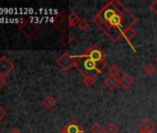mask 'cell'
Returning a JSON list of instances; mask_svg holds the SVG:
<instances>
[{
    "label": "cell",
    "mask_w": 157,
    "mask_h": 133,
    "mask_svg": "<svg viewBox=\"0 0 157 133\" xmlns=\"http://www.w3.org/2000/svg\"><path fill=\"white\" fill-rule=\"evenodd\" d=\"M92 21L112 42L117 43L122 38V33L126 29L134 26L137 18L119 0H110Z\"/></svg>",
    "instance_id": "cell-1"
},
{
    "label": "cell",
    "mask_w": 157,
    "mask_h": 133,
    "mask_svg": "<svg viewBox=\"0 0 157 133\" xmlns=\"http://www.w3.org/2000/svg\"><path fill=\"white\" fill-rule=\"evenodd\" d=\"M74 66L82 74L83 78L96 79V77L105 69L106 62L102 61L97 63L90 58L76 55V63Z\"/></svg>",
    "instance_id": "cell-2"
},
{
    "label": "cell",
    "mask_w": 157,
    "mask_h": 133,
    "mask_svg": "<svg viewBox=\"0 0 157 133\" xmlns=\"http://www.w3.org/2000/svg\"><path fill=\"white\" fill-rule=\"evenodd\" d=\"M82 57H87L90 58L97 63L102 62V61H105V57L106 55L105 53L103 51V49L96 44H94L93 45H91L89 48H87L84 53H82V55H80Z\"/></svg>",
    "instance_id": "cell-3"
},
{
    "label": "cell",
    "mask_w": 157,
    "mask_h": 133,
    "mask_svg": "<svg viewBox=\"0 0 157 133\" xmlns=\"http://www.w3.org/2000/svg\"><path fill=\"white\" fill-rule=\"evenodd\" d=\"M18 27L20 29V31L26 36V38L31 39L38 31L39 29V25L33 21H32L30 19H23L21 21V22H20L18 24Z\"/></svg>",
    "instance_id": "cell-4"
},
{
    "label": "cell",
    "mask_w": 157,
    "mask_h": 133,
    "mask_svg": "<svg viewBox=\"0 0 157 133\" xmlns=\"http://www.w3.org/2000/svg\"><path fill=\"white\" fill-rule=\"evenodd\" d=\"M75 63H76V55H70L67 52H64L56 59L57 66L65 71L73 68L75 66Z\"/></svg>",
    "instance_id": "cell-5"
},
{
    "label": "cell",
    "mask_w": 157,
    "mask_h": 133,
    "mask_svg": "<svg viewBox=\"0 0 157 133\" xmlns=\"http://www.w3.org/2000/svg\"><path fill=\"white\" fill-rule=\"evenodd\" d=\"M15 69L14 64L6 55L0 56V76L6 78L8 77Z\"/></svg>",
    "instance_id": "cell-6"
},
{
    "label": "cell",
    "mask_w": 157,
    "mask_h": 133,
    "mask_svg": "<svg viewBox=\"0 0 157 133\" xmlns=\"http://www.w3.org/2000/svg\"><path fill=\"white\" fill-rule=\"evenodd\" d=\"M67 14L65 12H59L57 15L55 16L54 18V26L61 32V33H65L67 32V29L68 26V21H67Z\"/></svg>",
    "instance_id": "cell-7"
},
{
    "label": "cell",
    "mask_w": 157,
    "mask_h": 133,
    "mask_svg": "<svg viewBox=\"0 0 157 133\" xmlns=\"http://www.w3.org/2000/svg\"><path fill=\"white\" fill-rule=\"evenodd\" d=\"M60 133H84V128L77 121L72 119L62 127Z\"/></svg>",
    "instance_id": "cell-8"
},
{
    "label": "cell",
    "mask_w": 157,
    "mask_h": 133,
    "mask_svg": "<svg viewBox=\"0 0 157 133\" xmlns=\"http://www.w3.org/2000/svg\"><path fill=\"white\" fill-rule=\"evenodd\" d=\"M155 128V124L149 118H144L143 121L139 125L140 133H152Z\"/></svg>",
    "instance_id": "cell-9"
},
{
    "label": "cell",
    "mask_w": 157,
    "mask_h": 133,
    "mask_svg": "<svg viewBox=\"0 0 157 133\" xmlns=\"http://www.w3.org/2000/svg\"><path fill=\"white\" fill-rule=\"evenodd\" d=\"M136 33H137V32H136L135 29L133 28V26L128 27V28L126 29V30L123 32V33H122V37L128 42V44H129V46L132 48V50H133L134 52H136V49L132 46V44H131V40L135 37Z\"/></svg>",
    "instance_id": "cell-10"
},
{
    "label": "cell",
    "mask_w": 157,
    "mask_h": 133,
    "mask_svg": "<svg viewBox=\"0 0 157 133\" xmlns=\"http://www.w3.org/2000/svg\"><path fill=\"white\" fill-rule=\"evenodd\" d=\"M104 84L110 91H113L119 85V79H117V77H113L109 75L104 80Z\"/></svg>",
    "instance_id": "cell-11"
},
{
    "label": "cell",
    "mask_w": 157,
    "mask_h": 133,
    "mask_svg": "<svg viewBox=\"0 0 157 133\" xmlns=\"http://www.w3.org/2000/svg\"><path fill=\"white\" fill-rule=\"evenodd\" d=\"M133 83V79L132 77L128 74V73H125L123 74L120 79H119V84L124 88V89H128Z\"/></svg>",
    "instance_id": "cell-12"
},
{
    "label": "cell",
    "mask_w": 157,
    "mask_h": 133,
    "mask_svg": "<svg viewBox=\"0 0 157 133\" xmlns=\"http://www.w3.org/2000/svg\"><path fill=\"white\" fill-rule=\"evenodd\" d=\"M81 18L76 12H71L70 14H68L67 17V21H68V26L69 27H76L78 25L81 21Z\"/></svg>",
    "instance_id": "cell-13"
},
{
    "label": "cell",
    "mask_w": 157,
    "mask_h": 133,
    "mask_svg": "<svg viewBox=\"0 0 157 133\" xmlns=\"http://www.w3.org/2000/svg\"><path fill=\"white\" fill-rule=\"evenodd\" d=\"M56 99H55L53 96H51V95H47V96L43 100V104H44V107L47 108V109H52V108L56 105Z\"/></svg>",
    "instance_id": "cell-14"
},
{
    "label": "cell",
    "mask_w": 157,
    "mask_h": 133,
    "mask_svg": "<svg viewBox=\"0 0 157 133\" xmlns=\"http://www.w3.org/2000/svg\"><path fill=\"white\" fill-rule=\"evenodd\" d=\"M58 41L60 42V44H62L64 46H67L70 44V43L73 41V39L71 38V36L67 33V32H65V33H62L58 39Z\"/></svg>",
    "instance_id": "cell-15"
},
{
    "label": "cell",
    "mask_w": 157,
    "mask_h": 133,
    "mask_svg": "<svg viewBox=\"0 0 157 133\" xmlns=\"http://www.w3.org/2000/svg\"><path fill=\"white\" fill-rule=\"evenodd\" d=\"M143 70H144V72H145L146 75L151 76V75H153L156 72V66L152 63H147L144 66Z\"/></svg>",
    "instance_id": "cell-16"
},
{
    "label": "cell",
    "mask_w": 157,
    "mask_h": 133,
    "mask_svg": "<svg viewBox=\"0 0 157 133\" xmlns=\"http://www.w3.org/2000/svg\"><path fill=\"white\" fill-rule=\"evenodd\" d=\"M105 133H118V127L114 122H109L104 128Z\"/></svg>",
    "instance_id": "cell-17"
},
{
    "label": "cell",
    "mask_w": 157,
    "mask_h": 133,
    "mask_svg": "<svg viewBox=\"0 0 157 133\" xmlns=\"http://www.w3.org/2000/svg\"><path fill=\"white\" fill-rule=\"evenodd\" d=\"M121 70L119 66L117 65V64H112L110 66H109V69H108V73L110 76H113V77H117L118 74L120 73Z\"/></svg>",
    "instance_id": "cell-18"
},
{
    "label": "cell",
    "mask_w": 157,
    "mask_h": 133,
    "mask_svg": "<svg viewBox=\"0 0 157 133\" xmlns=\"http://www.w3.org/2000/svg\"><path fill=\"white\" fill-rule=\"evenodd\" d=\"M78 29H80L82 32H85V31H87L88 28L90 27V23H89L86 20L82 19L81 21H80V23H78Z\"/></svg>",
    "instance_id": "cell-19"
},
{
    "label": "cell",
    "mask_w": 157,
    "mask_h": 133,
    "mask_svg": "<svg viewBox=\"0 0 157 133\" xmlns=\"http://www.w3.org/2000/svg\"><path fill=\"white\" fill-rule=\"evenodd\" d=\"M103 131H104V127L98 123H94L91 127V133H102Z\"/></svg>",
    "instance_id": "cell-20"
},
{
    "label": "cell",
    "mask_w": 157,
    "mask_h": 133,
    "mask_svg": "<svg viewBox=\"0 0 157 133\" xmlns=\"http://www.w3.org/2000/svg\"><path fill=\"white\" fill-rule=\"evenodd\" d=\"M83 83L86 87H93L95 83V79L93 78H83Z\"/></svg>",
    "instance_id": "cell-21"
},
{
    "label": "cell",
    "mask_w": 157,
    "mask_h": 133,
    "mask_svg": "<svg viewBox=\"0 0 157 133\" xmlns=\"http://www.w3.org/2000/svg\"><path fill=\"white\" fill-rule=\"evenodd\" d=\"M150 10L157 16V0H154V1L150 5Z\"/></svg>",
    "instance_id": "cell-22"
},
{
    "label": "cell",
    "mask_w": 157,
    "mask_h": 133,
    "mask_svg": "<svg viewBox=\"0 0 157 133\" xmlns=\"http://www.w3.org/2000/svg\"><path fill=\"white\" fill-rule=\"evenodd\" d=\"M6 115H7V112H6V110L0 105V121H1L5 116H6Z\"/></svg>",
    "instance_id": "cell-23"
},
{
    "label": "cell",
    "mask_w": 157,
    "mask_h": 133,
    "mask_svg": "<svg viewBox=\"0 0 157 133\" xmlns=\"http://www.w3.org/2000/svg\"><path fill=\"white\" fill-rule=\"evenodd\" d=\"M6 83H7V82H6V79L0 76V89H2V88H3V87L6 85Z\"/></svg>",
    "instance_id": "cell-24"
},
{
    "label": "cell",
    "mask_w": 157,
    "mask_h": 133,
    "mask_svg": "<svg viewBox=\"0 0 157 133\" xmlns=\"http://www.w3.org/2000/svg\"><path fill=\"white\" fill-rule=\"evenodd\" d=\"M10 133H21V132L20 130H18V129H14V130H12Z\"/></svg>",
    "instance_id": "cell-25"
},
{
    "label": "cell",
    "mask_w": 157,
    "mask_h": 133,
    "mask_svg": "<svg viewBox=\"0 0 157 133\" xmlns=\"http://www.w3.org/2000/svg\"><path fill=\"white\" fill-rule=\"evenodd\" d=\"M155 61H156V62H157V55H156V56H155Z\"/></svg>",
    "instance_id": "cell-26"
}]
</instances>
